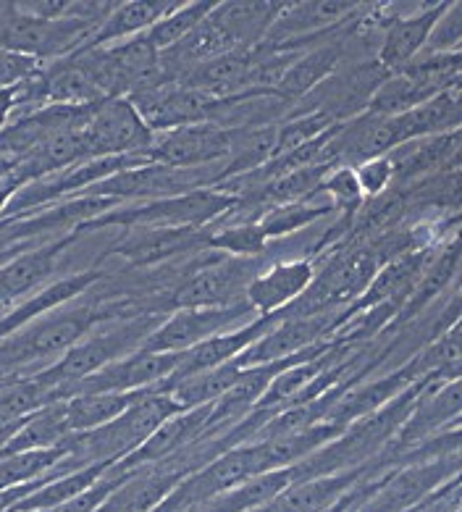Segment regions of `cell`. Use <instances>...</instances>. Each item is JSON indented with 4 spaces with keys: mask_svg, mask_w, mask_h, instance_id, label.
<instances>
[{
    "mask_svg": "<svg viewBox=\"0 0 462 512\" xmlns=\"http://www.w3.org/2000/svg\"><path fill=\"white\" fill-rule=\"evenodd\" d=\"M126 302L129 300L105 302L103 297H90L84 302L79 297L8 334L6 339H0V376H32L45 371L103 321L142 313Z\"/></svg>",
    "mask_w": 462,
    "mask_h": 512,
    "instance_id": "6da1fadb",
    "label": "cell"
},
{
    "mask_svg": "<svg viewBox=\"0 0 462 512\" xmlns=\"http://www.w3.org/2000/svg\"><path fill=\"white\" fill-rule=\"evenodd\" d=\"M163 318L155 316V313H137V316L103 321L82 342L74 344L61 360L48 365L45 371L32 373V376H37L42 386H48L50 394H53V402L66 400V394L74 386L95 376L100 368L132 355L134 350H140Z\"/></svg>",
    "mask_w": 462,
    "mask_h": 512,
    "instance_id": "7a4b0ae2",
    "label": "cell"
},
{
    "mask_svg": "<svg viewBox=\"0 0 462 512\" xmlns=\"http://www.w3.org/2000/svg\"><path fill=\"white\" fill-rule=\"evenodd\" d=\"M184 413V407L161 389H147L140 400L134 402L116 421L87 431V434L71 436L66 442L69 457L79 468L87 465H116L134 455L150 436L174 415Z\"/></svg>",
    "mask_w": 462,
    "mask_h": 512,
    "instance_id": "3957f363",
    "label": "cell"
},
{
    "mask_svg": "<svg viewBox=\"0 0 462 512\" xmlns=\"http://www.w3.org/2000/svg\"><path fill=\"white\" fill-rule=\"evenodd\" d=\"M237 195L221 190V187H203V190L184 192V195L132 203L126 208L105 213L90 224H84L79 232H95L108 226L121 229H208V224L229 216L239 208Z\"/></svg>",
    "mask_w": 462,
    "mask_h": 512,
    "instance_id": "277c9868",
    "label": "cell"
},
{
    "mask_svg": "<svg viewBox=\"0 0 462 512\" xmlns=\"http://www.w3.org/2000/svg\"><path fill=\"white\" fill-rule=\"evenodd\" d=\"M263 258H229L216 250H203L197 263L179 279L171 292V305L179 308H216L247 300L250 281L263 271Z\"/></svg>",
    "mask_w": 462,
    "mask_h": 512,
    "instance_id": "5b68a950",
    "label": "cell"
},
{
    "mask_svg": "<svg viewBox=\"0 0 462 512\" xmlns=\"http://www.w3.org/2000/svg\"><path fill=\"white\" fill-rule=\"evenodd\" d=\"M255 318L258 313L247 300L237 305H216V308H179L158 323V329L145 339L142 350L189 352L197 344L239 329Z\"/></svg>",
    "mask_w": 462,
    "mask_h": 512,
    "instance_id": "8992f818",
    "label": "cell"
},
{
    "mask_svg": "<svg viewBox=\"0 0 462 512\" xmlns=\"http://www.w3.org/2000/svg\"><path fill=\"white\" fill-rule=\"evenodd\" d=\"M84 140L90 158L142 155L153 148L155 132L126 98L103 100L84 116Z\"/></svg>",
    "mask_w": 462,
    "mask_h": 512,
    "instance_id": "52a82bcc",
    "label": "cell"
},
{
    "mask_svg": "<svg viewBox=\"0 0 462 512\" xmlns=\"http://www.w3.org/2000/svg\"><path fill=\"white\" fill-rule=\"evenodd\" d=\"M126 100L137 108L142 121L155 134L205 124V121L216 124L218 108H221V100H210L200 92L176 85V82H163V85L132 92V95H126Z\"/></svg>",
    "mask_w": 462,
    "mask_h": 512,
    "instance_id": "ba28073f",
    "label": "cell"
},
{
    "mask_svg": "<svg viewBox=\"0 0 462 512\" xmlns=\"http://www.w3.org/2000/svg\"><path fill=\"white\" fill-rule=\"evenodd\" d=\"M231 140H234V129L205 121V124L155 134L147 158L163 166H174V169H205V166L229 161Z\"/></svg>",
    "mask_w": 462,
    "mask_h": 512,
    "instance_id": "9c48e42d",
    "label": "cell"
},
{
    "mask_svg": "<svg viewBox=\"0 0 462 512\" xmlns=\"http://www.w3.org/2000/svg\"><path fill=\"white\" fill-rule=\"evenodd\" d=\"M179 360H182V352H150L140 347L132 355L105 365L95 376L74 386L66 394V400L84 392H145V389H158L168 379H174Z\"/></svg>",
    "mask_w": 462,
    "mask_h": 512,
    "instance_id": "30bf717a",
    "label": "cell"
},
{
    "mask_svg": "<svg viewBox=\"0 0 462 512\" xmlns=\"http://www.w3.org/2000/svg\"><path fill=\"white\" fill-rule=\"evenodd\" d=\"M208 239L210 229H129L126 237L105 250V258L124 260L126 268H150L203 253L208 250Z\"/></svg>",
    "mask_w": 462,
    "mask_h": 512,
    "instance_id": "8fae6325",
    "label": "cell"
},
{
    "mask_svg": "<svg viewBox=\"0 0 462 512\" xmlns=\"http://www.w3.org/2000/svg\"><path fill=\"white\" fill-rule=\"evenodd\" d=\"M74 237L77 234H63L32 245L14 255L6 266H0V316L21 300H27L29 295L40 292L42 287H48L45 281L53 279L61 253L74 242Z\"/></svg>",
    "mask_w": 462,
    "mask_h": 512,
    "instance_id": "7c38bea8",
    "label": "cell"
},
{
    "mask_svg": "<svg viewBox=\"0 0 462 512\" xmlns=\"http://www.w3.org/2000/svg\"><path fill=\"white\" fill-rule=\"evenodd\" d=\"M339 323V316H294L284 310L281 321L268 331L266 337H260L237 358L242 368L250 365H266L289 360L300 352H308L310 347L321 344L323 337Z\"/></svg>",
    "mask_w": 462,
    "mask_h": 512,
    "instance_id": "4fadbf2b",
    "label": "cell"
},
{
    "mask_svg": "<svg viewBox=\"0 0 462 512\" xmlns=\"http://www.w3.org/2000/svg\"><path fill=\"white\" fill-rule=\"evenodd\" d=\"M315 281V260L294 258L273 263L260 271L247 287V302L258 316L284 313L300 300Z\"/></svg>",
    "mask_w": 462,
    "mask_h": 512,
    "instance_id": "5bb4252c",
    "label": "cell"
},
{
    "mask_svg": "<svg viewBox=\"0 0 462 512\" xmlns=\"http://www.w3.org/2000/svg\"><path fill=\"white\" fill-rule=\"evenodd\" d=\"M108 279L105 271L100 268H90V271H79V274H69L63 279L50 281L48 287H42L40 292L29 295L27 300H21L19 305H14L11 310H6L0 316V339H6L8 334L24 329L27 323L37 321V318L48 316L53 310L69 305V302L84 297L90 289H95L100 281Z\"/></svg>",
    "mask_w": 462,
    "mask_h": 512,
    "instance_id": "9a60e30c",
    "label": "cell"
},
{
    "mask_svg": "<svg viewBox=\"0 0 462 512\" xmlns=\"http://www.w3.org/2000/svg\"><path fill=\"white\" fill-rule=\"evenodd\" d=\"M365 473H368V465L344 470V473H334V476L294 481L281 494H276L271 502L255 507L250 512H331L363 481Z\"/></svg>",
    "mask_w": 462,
    "mask_h": 512,
    "instance_id": "2e32d148",
    "label": "cell"
},
{
    "mask_svg": "<svg viewBox=\"0 0 462 512\" xmlns=\"http://www.w3.org/2000/svg\"><path fill=\"white\" fill-rule=\"evenodd\" d=\"M444 8H447V3H423L410 14L389 19L381 53H378L381 66L389 71H399L413 64L418 56H423Z\"/></svg>",
    "mask_w": 462,
    "mask_h": 512,
    "instance_id": "e0dca14e",
    "label": "cell"
},
{
    "mask_svg": "<svg viewBox=\"0 0 462 512\" xmlns=\"http://www.w3.org/2000/svg\"><path fill=\"white\" fill-rule=\"evenodd\" d=\"M281 316H284V313H276V316H258L255 321L239 326V329L218 334V337L192 347L189 352H182V360H179V368H176L174 379H184V376H192V373L208 371V368H218V365H226L231 363V360H237L239 355L245 350H250L252 344L258 342L260 337H266L268 331L281 321Z\"/></svg>",
    "mask_w": 462,
    "mask_h": 512,
    "instance_id": "ac0fdd59",
    "label": "cell"
},
{
    "mask_svg": "<svg viewBox=\"0 0 462 512\" xmlns=\"http://www.w3.org/2000/svg\"><path fill=\"white\" fill-rule=\"evenodd\" d=\"M281 8L284 3H268V0H226L216 3L210 16L224 27L239 50H255L266 43Z\"/></svg>",
    "mask_w": 462,
    "mask_h": 512,
    "instance_id": "d6986e66",
    "label": "cell"
},
{
    "mask_svg": "<svg viewBox=\"0 0 462 512\" xmlns=\"http://www.w3.org/2000/svg\"><path fill=\"white\" fill-rule=\"evenodd\" d=\"M42 82H45V106L92 108L103 100H111L100 90L87 66L79 61L77 53L45 66Z\"/></svg>",
    "mask_w": 462,
    "mask_h": 512,
    "instance_id": "ffe728a7",
    "label": "cell"
},
{
    "mask_svg": "<svg viewBox=\"0 0 462 512\" xmlns=\"http://www.w3.org/2000/svg\"><path fill=\"white\" fill-rule=\"evenodd\" d=\"M342 35V32H339ZM339 35L331 43L313 45V48H302L292 69L287 71V77L276 90V98L287 100L292 106H297L302 98H308L315 87H321L326 79L342 66V48H339Z\"/></svg>",
    "mask_w": 462,
    "mask_h": 512,
    "instance_id": "44dd1931",
    "label": "cell"
},
{
    "mask_svg": "<svg viewBox=\"0 0 462 512\" xmlns=\"http://www.w3.org/2000/svg\"><path fill=\"white\" fill-rule=\"evenodd\" d=\"M179 3L182 0H126V3H116V8L100 24L90 45L100 48V45H113L121 43V40H129V37L145 35L147 29H153Z\"/></svg>",
    "mask_w": 462,
    "mask_h": 512,
    "instance_id": "7402d4cb",
    "label": "cell"
},
{
    "mask_svg": "<svg viewBox=\"0 0 462 512\" xmlns=\"http://www.w3.org/2000/svg\"><path fill=\"white\" fill-rule=\"evenodd\" d=\"M71 426L66 418V407L61 402H50L37 413L21 421L16 434L0 449V455H21V452H37V449H56L71 439Z\"/></svg>",
    "mask_w": 462,
    "mask_h": 512,
    "instance_id": "603a6c76",
    "label": "cell"
},
{
    "mask_svg": "<svg viewBox=\"0 0 462 512\" xmlns=\"http://www.w3.org/2000/svg\"><path fill=\"white\" fill-rule=\"evenodd\" d=\"M145 392H84L63 400L71 434H87V431H95V428L105 426V423L116 421Z\"/></svg>",
    "mask_w": 462,
    "mask_h": 512,
    "instance_id": "cb8c5ba5",
    "label": "cell"
},
{
    "mask_svg": "<svg viewBox=\"0 0 462 512\" xmlns=\"http://www.w3.org/2000/svg\"><path fill=\"white\" fill-rule=\"evenodd\" d=\"M436 95H439V92L431 90V87H428L426 82H420L418 77H413L410 71H392V74L381 82V87L376 90L371 106H368L365 113L394 119V116L415 111V108H420L431 98H436Z\"/></svg>",
    "mask_w": 462,
    "mask_h": 512,
    "instance_id": "d4e9b609",
    "label": "cell"
},
{
    "mask_svg": "<svg viewBox=\"0 0 462 512\" xmlns=\"http://www.w3.org/2000/svg\"><path fill=\"white\" fill-rule=\"evenodd\" d=\"M331 213H336V205L321 190L315 197L300 200V203L268 208V211H263L258 216V224L266 232L268 242H271V239L292 237V234L302 232L305 226L315 224V221H321V218L331 216Z\"/></svg>",
    "mask_w": 462,
    "mask_h": 512,
    "instance_id": "484cf974",
    "label": "cell"
},
{
    "mask_svg": "<svg viewBox=\"0 0 462 512\" xmlns=\"http://www.w3.org/2000/svg\"><path fill=\"white\" fill-rule=\"evenodd\" d=\"M111 465H87L82 470H74L69 476L53 478L48 484H42L40 489H35L27 499H21L19 505L11 512H35V510H50V507L66 505L74 497H79L82 491L90 489L92 484H98V478L103 476L105 470Z\"/></svg>",
    "mask_w": 462,
    "mask_h": 512,
    "instance_id": "4316f807",
    "label": "cell"
},
{
    "mask_svg": "<svg viewBox=\"0 0 462 512\" xmlns=\"http://www.w3.org/2000/svg\"><path fill=\"white\" fill-rule=\"evenodd\" d=\"M50 402L53 394L37 381V376H11L0 386V423L24 421Z\"/></svg>",
    "mask_w": 462,
    "mask_h": 512,
    "instance_id": "83f0119b",
    "label": "cell"
},
{
    "mask_svg": "<svg viewBox=\"0 0 462 512\" xmlns=\"http://www.w3.org/2000/svg\"><path fill=\"white\" fill-rule=\"evenodd\" d=\"M213 8H216V3H208V0L179 3V6H176L171 14L163 16L161 22L155 24L153 29H147V40L161 50V53L168 48H174L176 43H182L184 37H187L197 24H203L205 19H208Z\"/></svg>",
    "mask_w": 462,
    "mask_h": 512,
    "instance_id": "f1b7e54d",
    "label": "cell"
},
{
    "mask_svg": "<svg viewBox=\"0 0 462 512\" xmlns=\"http://www.w3.org/2000/svg\"><path fill=\"white\" fill-rule=\"evenodd\" d=\"M266 247L268 237L255 218L252 221H234L229 226L213 229L208 239V250L224 253L229 258H263Z\"/></svg>",
    "mask_w": 462,
    "mask_h": 512,
    "instance_id": "f546056e",
    "label": "cell"
},
{
    "mask_svg": "<svg viewBox=\"0 0 462 512\" xmlns=\"http://www.w3.org/2000/svg\"><path fill=\"white\" fill-rule=\"evenodd\" d=\"M323 195L329 197L336 205V213H342L344 218H355L365 205V195L352 166H336L323 182Z\"/></svg>",
    "mask_w": 462,
    "mask_h": 512,
    "instance_id": "4dcf8cb0",
    "label": "cell"
},
{
    "mask_svg": "<svg viewBox=\"0 0 462 512\" xmlns=\"http://www.w3.org/2000/svg\"><path fill=\"white\" fill-rule=\"evenodd\" d=\"M355 174L365 195V203H368V200H376V197L392 192V187L397 184V163H394L392 155H381V158L355 166Z\"/></svg>",
    "mask_w": 462,
    "mask_h": 512,
    "instance_id": "1f68e13d",
    "label": "cell"
},
{
    "mask_svg": "<svg viewBox=\"0 0 462 512\" xmlns=\"http://www.w3.org/2000/svg\"><path fill=\"white\" fill-rule=\"evenodd\" d=\"M462 43V3H447L441 11L426 53H452Z\"/></svg>",
    "mask_w": 462,
    "mask_h": 512,
    "instance_id": "d6a6232c",
    "label": "cell"
},
{
    "mask_svg": "<svg viewBox=\"0 0 462 512\" xmlns=\"http://www.w3.org/2000/svg\"><path fill=\"white\" fill-rule=\"evenodd\" d=\"M45 69L42 61L21 53H11V50L0 48V92H11L19 85H24L27 79H32L37 71Z\"/></svg>",
    "mask_w": 462,
    "mask_h": 512,
    "instance_id": "836d02e7",
    "label": "cell"
},
{
    "mask_svg": "<svg viewBox=\"0 0 462 512\" xmlns=\"http://www.w3.org/2000/svg\"><path fill=\"white\" fill-rule=\"evenodd\" d=\"M27 247H32V242H19V245H0V266H6L8 260L14 258V255H19L21 250H27Z\"/></svg>",
    "mask_w": 462,
    "mask_h": 512,
    "instance_id": "e575fe53",
    "label": "cell"
},
{
    "mask_svg": "<svg viewBox=\"0 0 462 512\" xmlns=\"http://www.w3.org/2000/svg\"><path fill=\"white\" fill-rule=\"evenodd\" d=\"M455 512H462V505H460V507H455Z\"/></svg>",
    "mask_w": 462,
    "mask_h": 512,
    "instance_id": "d590c367",
    "label": "cell"
},
{
    "mask_svg": "<svg viewBox=\"0 0 462 512\" xmlns=\"http://www.w3.org/2000/svg\"><path fill=\"white\" fill-rule=\"evenodd\" d=\"M460 171H462V169H460Z\"/></svg>",
    "mask_w": 462,
    "mask_h": 512,
    "instance_id": "8d00e7d4",
    "label": "cell"
}]
</instances>
